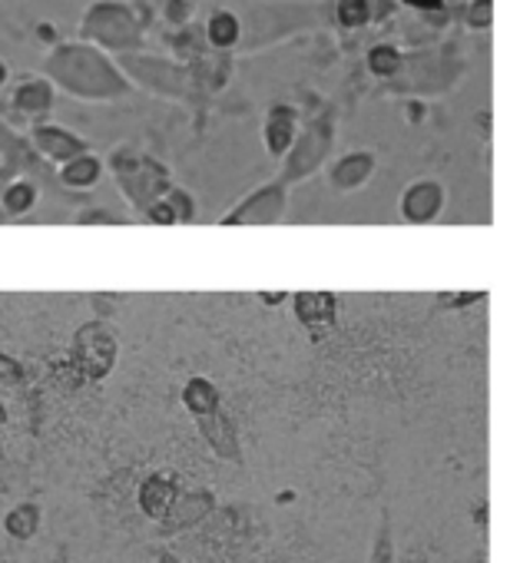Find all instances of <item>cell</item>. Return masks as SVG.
Returning <instances> with one entry per match:
<instances>
[{
  "label": "cell",
  "mask_w": 520,
  "mask_h": 563,
  "mask_svg": "<svg viewBox=\"0 0 520 563\" xmlns=\"http://www.w3.org/2000/svg\"><path fill=\"white\" fill-rule=\"evenodd\" d=\"M206 34H209V44H212V47H232V44H239L242 27H239V18H235V14L219 11V14H212Z\"/></svg>",
  "instance_id": "obj_14"
},
{
  "label": "cell",
  "mask_w": 520,
  "mask_h": 563,
  "mask_svg": "<svg viewBox=\"0 0 520 563\" xmlns=\"http://www.w3.org/2000/svg\"><path fill=\"white\" fill-rule=\"evenodd\" d=\"M405 4L414 8V11H441L444 0H405Z\"/></svg>",
  "instance_id": "obj_21"
},
{
  "label": "cell",
  "mask_w": 520,
  "mask_h": 563,
  "mask_svg": "<svg viewBox=\"0 0 520 563\" xmlns=\"http://www.w3.org/2000/svg\"><path fill=\"white\" fill-rule=\"evenodd\" d=\"M47 77L64 87L74 97H87V100H107L126 90L123 77L113 70V64L87 47V44H64L51 54V60L44 64Z\"/></svg>",
  "instance_id": "obj_1"
},
{
  "label": "cell",
  "mask_w": 520,
  "mask_h": 563,
  "mask_svg": "<svg viewBox=\"0 0 520 563\" xmlns=\"http://www.w3.org/2000/svg\"><path fill=\"white\" fill-rule=\"evenodd\" d=\"M34 202H37L34 183L18 179V183H11V186L4 189V212H11V216H24Z\"/></svg>",
  "instance_id": "obj_15"
},
{
  "label": "cell",
  "mask_w": 520,
  "mask_h": 563,
  "mask_svg": "<svg viewBox=\"0 0 520 563\" xmlns=\"http://www.w3.org/2000/svg\"><path fill=\"white\" fill-rule=\"evenodd\" d=\"M368 67H372V74H378V77H391V74H398V67H401V54H398L395 47H388V44L372 47Z\"/></svg>",
  "instance_id": "obj_16"
},
{
  "label": "cell",
  "mask_w": 520,
  "mask_h": 563,
  "mask_svg": "<svg viewBox=\"0 0 520 563\" xmlns=\"http://www.w3.org/2000/svg\"><path fill=\"white\" fill-rule=\"evenodd\" d=\"M74 355H77L80 372H84L87 378L97 382V378H103V375L113 368V362H117V342H113L100 325H90V329H84V332L77 335Z\"/></svg>",
  "instance_id": "obj_3"
},
{
  "label": "cell",
  "mask_w": 520,
  "mask_h": 563,
  "mask_svg": "<svg viewBox=\"0 0 520 563\" xmlns=\"http://www.w3.org/2000/svg\"><path fill=\"white\" fill-rule=\"evenodd\" d=\"M166 199H169V206L176 209V219H179V222L192 219V202H189V199H186L182 192H169Z\"/></svg>",
  "instance_id": "obj_19"
},
{
  "label": "cell",
  "mask_w": 520,
  "mask_h": 563,
  "mask_svg": "<svg viewBox=\"0 0 520 563\" xmlns=\"http://www.w3.org/2000/svg\"><path fill=\"white\" fill-rule=\"evenodd\" d=\"M266 140H269V150L273 153H286L296 140V120H292V110L286 107H276L273 117H269V126H266Z\"/></svg>",
  "instance_id": "obj_13"
},
{
  "label": "cell",
  "mask_w": 520,
  "mask_h": 563,
  "mask_svg": "<svg viewBox=\"0 0 520 563\" xmlns=\"http://www.w3.org/2000/svg\"><path fill=\"white\" fill-rule=\"evenodd\" d=\"M140 510L150 517V520H156V523H163L166 517H169V510L176 507V500H179V484H176V474H169V471H153L150 477H143L140 481Z\"/></svg>",
  "instance_id": "obj_4"
},
{
  "label": "cell",
  "mask_w": 520,
  "mask_h": 563,
  "mask_svg": "<svg viewBox=\"0 0 520 563\" xmlns=\"http://www.w3.org/2000/svg\"><path fill=\"white\" fill-rule=\"evenodd\" d=\"M199 421V431H202V438L209 441V448L222 457V461H232V464H239L242 461V454H239V438H235V428H232V421L222 415V411H212V415H206V418H196Z\"/></svg>",
  "instance_id": "obj_7"
},
{
  "label": "cell",
  "mask_w": 520,
  "mask_h": 563,
  "mask_svg": "<svg viewBox=\"0 0 520 563\" xmlns=\"http://www.w3.org/2000/svg\"><path fill=\"white\" fill-rule=\"evenodd\" d=\"M100 169H103V163H100L97 156L80 153V156H74L70 163H64L60 179H64L67 186H74V189H87V186H93V183L100 179Z\"/></svg>",
  "instance_id": "obj_12"
},
{
  "label": "cell",
  "mask_w": 520,
  "mask_h": 563,
  "mask_svg": "<svg viewBox=\"0 0 520 563\" xmlns=\"http://www.w3.org/2000/svg\"><path fill=\"white\" fill-rule=\"evenodd\" d=\"M4 80H8V67H4V60H0V87H4Z\"/></svg>",
  "instance_id": "obj_24"
},
{
  "label": "cell",
  "mask_w": 520,
  "mask_h": 563,
  "mask_svg": "<svg viewBox=\"0 0 520 563\" xmlns=\"http://www.w3.org/2000/svg\"><path fill=\"white\" fill-rule=\"evenodd\" d=\"M438 206H441V189L434 183H418L401 202V209L411 222H428L438 212Z\"/></svg>",
  "instance_id": "obj_10"
},
{
  "label": "cell",
  "mask_w": 520,
  "mask_h": 563,
  "mask_svg": "<svg viewBox=\"0 0 520 563\" xmlns=\"http://www.w3.org/2000/svg\"><path fill=\"white\" fill-rule=\"evenodd\" d=\"M156 563H182V560L169 550H156Z\"/></svg>",
  "instance_id": "obj_23"
},
{
  "label": "cell",
  "mask_w": 520,
  "mask_h": 563,
  "mask_svg": "<svg viewBox=\"0 0 520 563\" xmlns=\"http://www.w3.org/2000/svg\"><path fill=\"white\" fill-rule=\"evenodd\" d=\"M212 510H215V494H212V490H189V494H179L176 507H173L169 517L159 523V537H176V533H182V530H192V527H199Z\"/></svg>",
  "instance_id": "obj_5"
},
{
  "label": "cell",
  "mask_w": 520,
  "mask_h": 563,
  "mask_svg": "<svg viewBox=\"0 0 520 563\" xmlns=\"http://www.w3.org/2000/svg\"><path fill=\"white\" fill-rule=\"evenodd\" d=\"M372 21L368 0H339V24L342 27H365Z\"/></svg>",
  "instance_id": "obj_17"
},
{
  "label": "cell",
  "mask_w": 520,
  "mask_h": 563,
  "mask_svg": "<svg viewBox=\"0 0 520 563\" xmlns=\"http://www.w3.org/2000/svg\"><path fill=\"white\" fill-rule=\"evenodd\" d=\"M31 143H34L47 159H54V163H60V166L70 163L74 156L87 153V143H84L80 136H74L70 130H64V126H34Z\"/></svg>",
  "instance_id": "obj_6"
},
{
  "label": "cell",
  "mask_w": 520,
  "mask_h": 563,
  "mask_svg": "<svg viewBox=\"0 0 520 563\" xmlns=\"http://www.w3.org/2000/svg\"><path fill=\"white\" fill-rule=\"evenodd\" d=\"M84 37L103 47H130L140 41V27L120 4H97L84 18Z\"/></svg>",
  "instance_id": "obj_2"
},
{
  "label": "cell",
  "mask_w": 520,
  "mask_h": 563,
  "mask_svg": "<svg viewBox=\"0 0 520 563\" xmlns=\"http://www.w3.org/2000/svg\"><path fill=\"white\" fill-rule=\"evenodd\" d=\"M182 405H186L196 418H206V415L219 411V388H215L209 378H192V382L182 388Z\"/></svg>",
  "instance_id": "obj_11"
},
{
  "label": "cell",
  "mask_w": 520,
  "mask_h": 563,
  "mask_svg": "<svg viewBox=\"0 0 520 563\" xmlns=\"http://www.w3.org/2000/svg\"><path fill=\"white\" fill-rule=\"evenodd\" d=\"M14 107L24 113V117H47L51 107H54V87L47 80H24L18 90H14Z\"/></svg>",
  "instance_id": "obj_8"
},
{
  "label": "cell",
  "mask_w": 520,
  "mask_h": 563,
  "mask_svg": "<svg viewBox=\"0 0 520 563\" xmlns=\"http://www.w3.org/2000/svg\"><path fill=\"white\" fill-rule=\"evenodd\" d=\"M487 21H490V0H477L474 11H471V24L480 27V24H487Z\"/></svg>",
  "instance_id": "obj_20"
},
{
  "label": "cell",
  "mask_w": 520,
  "mask_h": 563,
  "mask_svg": "<svg viewBox=\"0 0 520 563\" xmlns=\"http://www.w3.org/2000/svg\"><path fill=\"white\" fill-rule=\"evenodd\" d=\"M41 504L37 500H24V504H18V507H11L8 510V517H4V530H8V537H14V540H34L37 537V530H41Z\"/></svg>",
  "instance_id": "obj_9"
},
{
  "label": "cell",
  "mask_w": 520,
  "mask_h": 563,
  "mask_svg": "<svg viewBox=\"0 0 520 563\" xmlns=\"http://www.w3.org/2000/svg\"><path fill=\"white\" fill-rule=\"evenodd\" d=\"M0 421H4V408H0Z\"/></svg>",
  "instance_id": "obj_25"
},
{
  "label": "cell",
  "mask_w": 520,
  "mask_h": 563,
  "mask_svg": "<svg viewBox=\"0 0 520 563\" xmlns=\"http://www.w3.org/2000/svg\"><path fill=\"white\" fill-rule=\"evenodd\" d=\"M166 18H169V21H186V4H182V0H169Z\"/></svg>",
  "instance_id": "obj_22"
},
{
  "label": "cell",
  "mask_w": 520,
  "mask_h": 563,
  "mask_svg": "<svg viewBox=\"0 0 520 563\" xmlns=\"http://www.w3.org/2000/svg\"><path fill=\"white\" fill-rule=\"evenodd\" d=\"M372 563H395V547H391L388 517L381 520V530H378V540H375V550H372Z\"/></svg>",
  "instance_id": "obj_18"
}]
</instances>
